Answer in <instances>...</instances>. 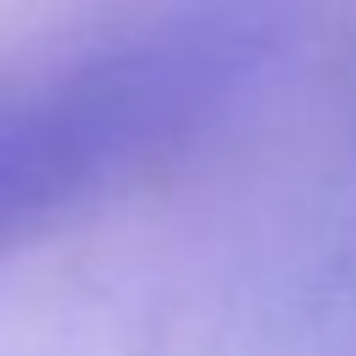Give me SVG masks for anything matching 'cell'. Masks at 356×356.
<instances>
[{
    "instance_id": "1",
    "label": "cell",
    "mask_w": 356,
    "mask_h": 356,
    "mask_svg": "<svg viewBox=\"0 0 356 356\" xmlns=\"http://www.w3.org/2000/svg\"><path fill=\"white\" fill-rule=\"evenodd\" d=\"M245 6H184L0 100V250L206 122L261 56Z\"/></svg>"
}]
</instances>
